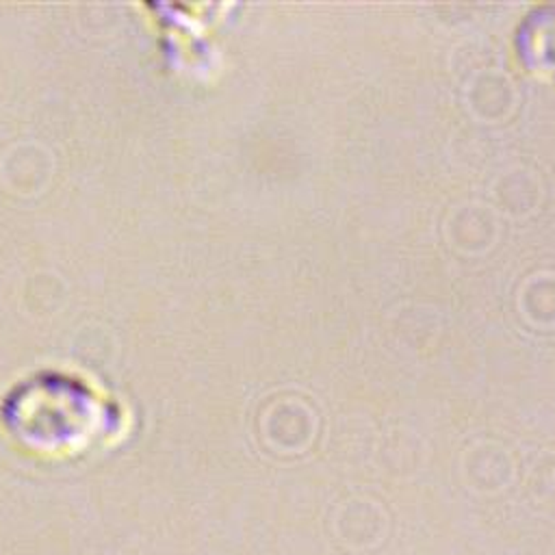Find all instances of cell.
<instances>
[{"mask_svg": "<svg viewBox=\"0 0 555 555\" xmlns=\"http://www.w3.org/2000/svg\"><path fill=\"white\" fill-rule=\"evenodd\" d=\"M13 431L33 449L46 453H74L89 447L113 421L106 401L80 379H52L35 390L20 392L13 412Z\"/></svg>", "mask_w": 555, "mask_h": 555, "instance_id": "cell-1", "label": "cell"}]
</instances>
